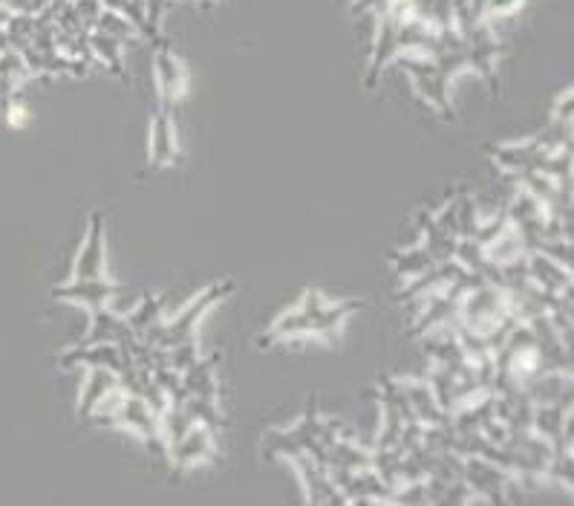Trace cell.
<instances>
[{
    "label": "cell",
    "mask_w": 574,
    "mask_h": 506,
    "mask_svg": "<svg viewBox=\"0 0 574 506\" xmlns=\"http://www.w3.org/2000/svg\"><path fill=\"white\" fill-rule=\"evenodd\" d=\"M358 310H364L361 299H329L317 287H310L303 292V299L297 301L295 308H289L286 313L278 315L269 327H266L263 336H258L254 345L260 351H269V347H278L283 342H297V338H321L329 347L340 345V336H344V324H347L349 315H356Z\"/></svg>",
    "instance_id": "obj_1"
},
{
    "label": "cell",
    "mask_w": 574,
    "mask_h": 506,
    "mask_svg": "<svg viewBox=\"0 0 574 506\" xmlns=\"http://www.w3.org/2000/svg\"><path fill=\"white\" fill-rule=\"evenodd\" d=\"M228 295H235V281H217V284L203 287L174 319H167V322L162 319V322L144 336V342H151V345L156 347H174L180 345V342L197 338L199 324H203L205 315L212 313L217 304H223Z\"/></svg>",
    "instance_id": "obj_2"
},
{
    "label": "cell",
    "mask_w": 574,
    "mask_h": 506,
    "mask_svg": "<svg viewBox=\"0 0 574 506\" xmlns=\"http://www.w3.org/2000/svg\"><path fill=\"white\" fill-rule=\"evenodd\" d=\"M50 295L55 301H64V304H78V308L90 310V313L93 310L107 308L119 315H128L142 301L144 290L121 284V281H113V278H82V281L69 278L67 284L53 287Z\"/></svg>",
    "instance_id": "obj_3"
},
{
    "label": "cell",
    "mask_w": 574,
    "mask_h": 506,
    "mask_svg": "<svg viewBox=\"0 0 574 506\" xmlns=\"http://www.w3.org/2000/svg\"><path fill=\"white\" fill-rule=\"evenodd\" d=\"M462 39H465V50H468V69L479 73L488 82L491 93H499V62L506 58V44L494 35L491 21H479L474 26H465Z\"/></svg>",
    "instance_id": "obj_4"
},
{
    "label": "cell",
    "mask_w": 574,
    "mask_h": 506,
    "mask_svg": "<svg viewBox=\"0 0 574 506\" xmlns=\"http://www.w3.org/2000/svg\"><path fill=\"white\" fill-rule=\"evenodd\" d=\"M73 281L82 278H110L107 276V217L101 212H90L84 240L78 246L76 261H73Z\"/></svg>",
    "instance_id": "obj_5"
},
{
    "label": "cell",
    "mask_w": 574,
    "mask_h": 506,
    "mask_svg": "<svg viewBox=\"0 0 574 506\" xmlns=\"http://www.w3.org/2000/svg\"><path fill=\"white\" fill-rule=\"evenodd\" d=\"M153 76H156L159 105L180 108L182 101L188 99V69L167 41L153 46Z\"/></svg>",
    "instance_id": "obj_6"
},
{
    "label": "cell",
    "mask_w": 574,
    "mask_h": 506,
    "mask_svg": "<svg viewBox=\"0 0 574 506\" xmlns=\"http://www.w3.org/2000/svg\"><path fill=\"white\" fill-rule=\"evenodd\" d=\"M219 443H217V431L205 429L199 422H194L188 429V434L167 449V463L174 472H185V469L194 466H212V463L219 461L217 454Z\"/></svg>",
    "instance_id": "obj_7"
},
{
    "label": "cell",
    "mask_w": 574,
    "mask_h": 506,
    "mask_svg": "<svg viewBox=\"0 0 574 506\" xmlns=\"http://www.w3.org/2000/svg\"><path fill=\"white\" fill-rule=\"evenodd\" d=\"M153 169H165V165H180V137H176V108L156 105L151 119V146H148Z\"/></svg>",
    "instance_id": "obj_8"
},
{
    "label": "cell",
    "mask_w": 574,
    "mask_h": 506,
    "mask_svg": "<svg viewBox=\"0 0 574 506\" xmlns=\"http://www.w3.org/2000/svg\"><path fill=\"white\" fill-rule=\"evenodd\" d=\"M130 359L124 347L121 345H110V342H101V345H78L69 347L58 356V368L69 370V368H107L113 374H121L128 368Z\"/></svg>",
    "instance_id": "obj_9"
},
{
    "label": "cell",
    "mask_w": 574,
    "mask_h": 506,
    "mask_svg": "<svg viewBox=\"0 0 574 506\" xmlns=\"http://www.w3.org/2000/svg\"><path fill=\"white\" fill-rule=\"evenodd\" d=\"M401 394L408 399L410 411H413V420L422 422V426H451V415L445 408L438 406L436 394L427 385V379H419V376H396Z\"/></svg>",
    "instance_id": "obj_10"
},
{
    "label": "cell",
    "mask_w": 574,
    "mask_h": 506,
    "mask_svg": "<svg viewBox=\"0 0 574 506\" xmlns=\"http://www.w3.org/2000/svg\"><path fill=\"white\" fill-rule=\"evenodd\" d=\"M289 461L295 463L297 475L303 481V492H306V500L310 504H347L340 489L335 486V481L329 477L324 463H317L312 454L295 452Z\"/></svg>",
    "instance_id": "obj_11"
},
{
    "label": "cell",
    "mask_w": 574,
    "mask_h": 506,
    "mask_svg": "<svg viewBox=\"0 0 574 506\" xmlns=\"http://www.w3.org/2000/svg\"><path fill=\"white\" fill-rule=\"evenodd\" d=\"M219 362H223L219 353H214V356H199V362H194L185 374H180L182 397L217 399L219 402Z\"/></svg>",
    "instance_id": "obj_12"
},
{
    "label": "cell",
    "mask_w": 574,
    "mask_h": 506,
    "mask_svg": "<svg viewBox=\"0 0 574 506\" xmlns=\"http://www.w3.org/2000/svg\"><path fill=\"white\" fill-rule=\"evenodd\" d=\"M113 391H119V376L107 368H84V385L78 394V420H90V415Z\"/></svg>",
    "instance_id": "obj_13"
},
{
    "label": "cell",
    "mask_w": 574,
    "mask_h": 506,
    "mask_svg": "<svg viewBox=\"0 0 574 506\" xmlns=\"http://www.w3.org/2000/svg\"><path fill=\"white\" fill-rule=\"evenodd\" d=\"M529 276L540 290L552 295H568L572 292V267L552 261L549 255L529 252Z\"/></svg>",
    "instance_id": "obj_14"
},
{
    "label": "cell",
    "mask_w": 574,
    "mask_h": 506,
    "mask_svg": "<svg viewBox=\"0 0 574 506\" xmlns=\"http://www.w3.org/2000/svg\"><path fill=\"white\" fill-rule=\"evenodd\" d=\"M133 331L124 322V315L113 313V310H93L90 313V333L82 338V345H101V342H110V345H124L130 342Z\"/></svg>",
    "instance_id": "obj_15"
},
{
    "label": "cell",
    "mask_w": 574,
    "mask_h": 506,
    "mask_svg": "<svg viewBox=\"0 0 574 506\" xmlns=\"http://www.w3.org/2000/svg\"><path fill=\"white\" fill-rule=\"evenodd\" d=\"M162 319H165V295H153V292H144L137 308L124 315V322L137 338L148 336Z\"/></svg>",
    "instance_id": "obj_16"
},
{
    "label": "cell",
    "mask_w": 574,
    "mask_h": 506,
    "mask_svg": "<svg viewBox=\"0 0 574 506\" xmlns=\"http://www.w3.org/2000/svg\"><path fill=\"white\" fill-rule=\"evenodd\" d=\"M121 41L113 35H105V32H90V55L93 62L99 67L110 69L113 76L124 78L128 82V73H124V58H121Z\"/></svg>",
    "instance_id": "obj_17"
},
{
    "label": "cell",
    "mask_w": 574,
    "mask_h": 506,
    "mask_svg": "<svg viewBox=\"0 0 574 506\" xmlns=\"http://www.w3.org/2000/svg\"><path fill=\"white\" fill-rule=\"evenodd\" d=\"M171 7V0H144V35L142 41L151 46L165 44V32H162V21Z\"/></svg>",
    "instance_id": "obj_18"
},
{
    "label": "cell",
    "mask_w": 574,
    "mask_h": 506,
    "mask_svg": "<svg viewBox=\"0 0 574 506\" xmlns=\"http://www.w3.org/2000/svg\"><path fill=\"white\" fill-rule=\"evenodd\" d=\"M93 32H105V35H113V39H119L121 44H128V41H142V35H139L137 26H133L128 18H121L119 12H113V9H105V12H101L99 23H96V30H93Z\"/></svg>",
    "instance_id": "obj_19"
},
{
    "label": "cell",
    "mask_w": 574,
    "mask_h": 506,
    "mask_svg": "<svg viewBox=\"0 0 574 506\" xmlns=\"http://www.w3.org/2000/svg\"><path fill=\"white\" fill-rule=\"evenodd\" d=\"M101 3H105V9H113L121 18H128L139 30V35H144V0H101Z\"/></svg>",
    "instance_id": "obj_20"
},
{
    "label": "cell",
    "mask_w": 574,
    "mask_h": 506,
    "mask_svg": "<svg viewBox=\"0 0 574 506\" xmlns=\"http://www.w3.org/2000/svg\"><path fill=\"white\" fill-rule=\"evenodd\" d=\"M520 7H522V0H485L483 15H485V21H494V18L515 15Z\"/></svg>",
    "instance_id": "obj_21"
},
{
    "label": "cell",
    "mask_w": 574,
    "mask_h": 506,
    "mask_svg": "<svg viewBox=\"0 0 574 506\" xmlns=\"http://www.w3.org/2000/svg\"><path fill=\"white\" fill-rule=\"evenodd\" d=\"M3 7L18 12V15H41L44 9H50L55 0H0Z\"/></svg>",
    "instance_id": "obj_22"
},
{
    "label": "cell",
    "mask_w": 574,
    "mask_h": 506,
    "mask_svg": "<svg viewBox=\"0 0 574 506\" xmlns=\"http://www.w3.org/2000/svg\"><path fill=\"white\" fill-rule=\"evenodd\" d=\"M390 0H353V18H378Z\"/></svg>",
    "instance_id": "obj_23"
}]
</instances>
